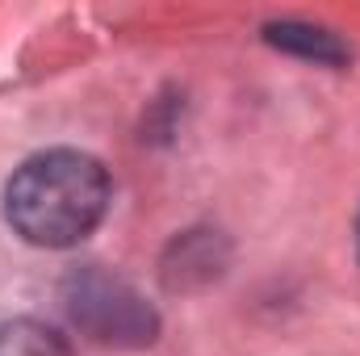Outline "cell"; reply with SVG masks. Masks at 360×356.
<instances>
[{
  "mask_svg": "<svg viewBox=\"0 0 360 356\" xmlns=\"http://www.w3.org/2000/svg\"><path fill=\"white\" fill-rule=\"evenodd\" d=\"M113 184L89 151L55 147L30 155L4 184V218L34 248H72L89 239L109 210Z\"/></svg>",
  "mask_w": 360,
  "mask_h": 356,
  "instance_id": "cell-1",
  "label": "cell"
},
{
  "mask_svg": "<svg viewBox=\"0 0 360 356\" xmlns=\"http://www.w3.org/2000/svg\"><path fill=\"white\" fill-rule=\"evenodd\" d=\"M63 306L72 323L105 348H147L160 331L155 306L122 276L101 265L76 268L63 281Z\"/></svg>",
  "mask_w": 360,
  "mask_h": 356,
  "instance_id": "cell-2",
  "label": "cell"
},
{
  "mask_svg": "<svg viewBox=\"0 0 360 356\" xmlns=\"http://www.w3.org/2000/svg\"><path fill=\"white\" fill-rule=\"evenodd\" d=\"M264 38L297 59H314V63H331V68L348 63V46L331 30H319L306 21H272V25H264Z\"/></svg>",
  "mask_w": 360,
  "mask_h": 356,
  "instance_id": "cell-3",
  "label": "cell"
},
{
  "mask_svg": "<svg viewBox=\"0 0 360 356\" xmlns=\"http://www.w3.org/2000/svg\"><path fill=\"white\" fill-rule=\"evenodd\" d=\"M0 356H72V348L38 319H8L0 323Z\"/></svg>",
  "mask_w": 360,
  "mask_h": 356,
  "instance_id": "cell-4",
  "label": "cell"
},
{
  "mask_svg": "<svg viewBox=\"0 0 360 356\" xmlns=\"http://www.w3.org/2000/svg\"><path fill=\"white\" fill-rule=\"evenodd\" d=\"M356 252H360V218H356Z\"/></svg>",
  "mask_w": 360,
  "mask_h": 356,
  "instance_id": "cell-5",
  "label": "cell"
}]
</instances>
